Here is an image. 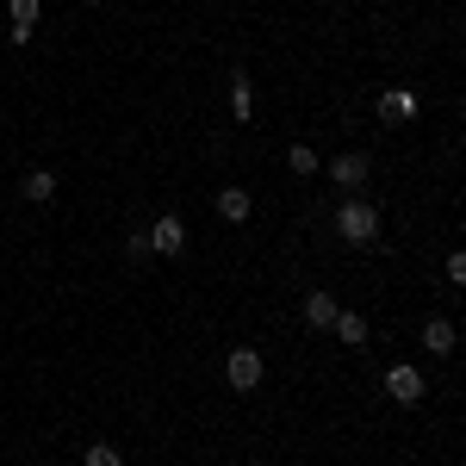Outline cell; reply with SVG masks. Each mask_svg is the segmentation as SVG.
<instances>
[{"mask_svg":"<svg viewBox=\"0 0 466 466\" xmlns=\"http://www.w3.org/2000/svg\"><path fill=\"white\" fill-rule=\"evenodd\" d=\"M336 237L349 243V249H373L380 243V206L373 199H342V212H336Z\"/></svg>","mask_w":466,"mask_h":466,"instance_id":"1","label":"cell"},{"mask_svg":"<svg viewBox=\"0 0 466 466\" xmlns=\"http://www.w3.org/2000/svg\"><path fill=\"white\" fill-rule=\"evenodd\" d=\"M261 373H268V367H261L255 349H230V355H224V380H230V392H255Z\"/></svg>","mask_w":466,"mask_h":466,"instance_id":"2","label":"cell"},{"mask_svg":"<svg viewBox=\"0 0 466 466\" xmlns=\"http://www.w3.org/2000/svg\"><path fill=\"white\" fill-rule=\"evenodd\" d=\"M329 180L349 187V193H360V187L373 180V156H367V149H342V156L329 162Z\"/></svg>","mask_w":466,"mask_h":466,"instance_id":"3","label":"cell"},{"mask_svg":"<svg viewBox=\"0 0 466 466\" xmlns=\"http://www.w3.org/2000/svg\"><path fill=\"white\" fill-rule=\"evenodd\" d=\"M144 237H149V255H168V261H175V255H187V224H180L175 212H162Z\"/></svg>","mask_w":466,"mask_h":466,"instance_id":"4","label":"cell"},{"mask_svg":"<svg viewBox=\"0 0 466 466\" xmlns=\"http://www.w3.org/2000/svg\"><path fill=\"white\" fill-rule=\"evenodd\" d=\"M423 392H430V380H423L410 360H398L392 373H386V398H392V404H423Z\"/></svg>","mask_w":466,"mask_h":466,"instance_id":"5","label":"cell"},{"mask_svg":"<svg viewBox=\"0 0 466 466\" xmlns=\"http://www.w3.org/2000/svg\"><path fill=\"white\" fill-rule=\"evenodd\" d=\"M249 212H255L249 187H218V218L224 224H249Z\"/></svg>","mask_w":466,"mask_h":466,"instance_id":"6","label":"cell"},{"mask_svg":"<svg viewBox=\"0 0 466 466\" xmlns=\"http://www.w3.org/2000/svg\"><path fill=\"white\" fill-rule=\"evenodd\" d=\"M336 311H342V305H336L323 287L305 292V323H311V329H329V323H336Z\"/></svg>","mask_w":466,"mask_h":466,"instance_id":"7","label":"cell"},{"mask_svg":"<svg viewBox=\"0 0 466 466\" xmlns=\"http://www.w3.org/2000/svg\"><path fill=\"white\" fill-rule=\"evenodd\" d=\"M230 118H237V125H249V118H255V87H249V75H243V69L230 75Z\"/></svg>","mask_w":466,"mask_h":466,"instance_id":"8","label":"cell"},{"mask_svg":"<svg viewBox=\"0 0 466 466\" xmlns=\"http://www.w3.org/2000/svg\"><path fill=\"white\" fill-rule=\"evenodd\" d=\"M423 342H430V355H454V342H461L454 318H430L423 323Z\"/></svg>","mask_w":466,"mask_h":466,"instance_id":"9","label":"cell"},{"mask_svg":"<svg viewBox=\"0 0 466 466\" xmlns=\"http://www.w3.org/2000/svg\"><path fill=\"white\" fill-rule=\"evenodd\" d=\"M410 112H417V94H410V87H386V94H380V118H398V125H404Z\"/></svg>","mask_w":466,"mask_h":466,"instance_id":"10","label":"cell"},{"mask_svg":"<svg viewBox=\"0 0 466 466\" xmlns=\"http://www.w3.org/2000/svg\"><path fill=\"white\" fill-rule=\"evenodd\" d=\"M19 193H25L32 206H44V199H56V175H50V168H25V180H19Z\"/></svg>","mask_w":466,"mask_h":466,"instance_id":"11","label":"cell"},{"mask_svg":"<svg viewBox=\"0 0 466 466\" xmlns=\"http://www.w3.org/2000/svg\"><path fill=\"white\" fill-rule=\"evenodd\" d=\"M329 329H336V342H349V349H360V342H367V318H360V311H336V323H329Z\"/></svg>","mask_w":466,"mask_h":466,"instance_id":"12","label":"cell"},{"mask_svg":"<svg viewBox=\"0 0 466 466\" xmlns=\"http://www.w3.org/2000/svg\"><path fill=\"white\" fill-rule=\"evenodd\" d=\"M287 168H292L299 180H311L323 162H318V149H311V144H292V149H287Z\"/></svg>","mask_w":466,"mask_h":466,"instance_id":"13","label":"cell"},{"mask_svg":"<svg viewBox=\"0 0 466 466\" xmlns=\"http://www.w3.org/2000/svg\"><path fill=\"white\" fill-rule=\"evenodd\" d=\"M81 466H125V454H118L112 441H87V448H81Z\"/></svg>","mask_w":466,"mask_h":466,"instance_id":"14","label":"cell"},{"mask_svg":"<svg viewBox=\"0 0 466 466\" xmlns=\"http://www.w3.org/2000/svg\"><path fill=\"white\" fill-rule=\"evenodd\" d=\"M13 6V25H37L44 19V0H6Z\"/></svg>","mask_w":466,"mask_h":466,"instance_id":"15","label":"cell"},{"mask_svg":"<svg viewBox=\"0 0 466 466\" xmlns=\"http://www.w3.org/2000/svg\"><path fill=\"white\" fill-rule=\"evenodd\" d=\"M125 255H131V261H144V255H149V237H144V230H131V237H125Z\"/></svg>","mask_w":466,"mask_h":466,"instance_id":"16","label":"cell"},{"mask_svg":"<svg viewBox=\"0 0 466 466\" xmlns=\"http://www.w3.org/2000/svg\"><path fill=\"white\" fill-rule=\"evenodd\" d=\"M81 6H106V0H81Z\"/></svg>","mask_w":466,"mask_h":466,"instance_id":"17","label":"cell"}]
</instances>
